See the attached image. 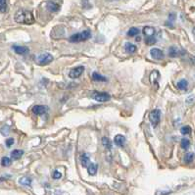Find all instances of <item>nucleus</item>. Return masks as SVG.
Returning a JSON list of instances; mask_svg holds the SVG:
<instances>
[{
  "instance_id": "13",
  "label": "nucleus",
  "mask_w": 195,
  "mask_h": 195,
  "mask_svg": "<svg viewBox=\"0 0 195 195\" xmlns=\"http://www.w3.org/2000/svg\"><path fill=\"white\" fill-rule=\"evenodd\" d=\"M97 170H98V166H97V164H94V163H90L89 166L87 167V172L89 175H91V176L96 175Z\"/></svg>"
},
{
  "instance_id": "29",
  "label": "nucleus",
  "mask_w": 195,
  "mask_h": 195,
  "mask_svg": "<svg viewBox=\"0 0 195 195\" xmlns=\"http://www.w3.org/2000/svg\"><path fill=\"white\" fill-rule=\"evenodd\" d=\"M193 159H194V154L193 153H190V152H189V153H187V154H185V156H184V162H186V163L192 162Z\"/></svg>"
},
{
  "instance_id": "11",
  "label": "nucleus",
  "mask_w": 195,
  "mask_h": 195,
  "mask_svg": "<svg viewBox=\"0 0 195 195\" xmlns=\"http://www.w3.org/2000/svg\"><path fill=\"white\" fill-rule=\"evenodd\" d=\"M142 31H143V34L146 36V38H152V36H154V34H155V29L152 27H149V26L144 27Z\"/></svg>"
},
{
  "instance_id": "4",
  "label": "nucleus",
  "mask_w": 195,
  "mask_h": 195,
  "mask_svg": "<svg viewBox=\"0 0 195 195\" xmlns=\"http://www.w3.org/2000/svg\"><path fill=\"white\" fill-rule=\"evenodd\" d=\"M52 61H53V56L48 52H44V53L40 54L38 58V64L40 66H46L50 64Z\"/></svg>"
},
{
  "instance_id": "30",
  "label": "nucleus",
  "mask_w": 195,
  "mask_h": 195,
  "mask_svg": "<svg viewBox=\"0 0 195 195\" xmlns=\"http://www.w3.org/2000/svg\"><path fill=\"white\" fill-rule=\"evenodd\" d=\"M145 43L147 45H152L156 43V38H154V36H152V38H145Z\"/></svg>"
},
{
  "instance_id": "8",
  "label": "nucleus",
  "mask_w": 195,
  "mask_h": 195,
  "mask_svg": "<svg viewBox=\"0 0 195 195\" xmlns=\"http://www.w3.org/2000/svg\"><path fill=\"white\" fill-rule=\"evenodd\" d=\"M13 49L17 54L20 55H26L30 52L29 47L27 46H20V45H13Z\"/></svg>"
},
{
  "instance_id": "21",
  "label": "nucleus",
  "mask_w": 195,
  "mask_h": 195,
  "mask_svg": "<svg viewBox=\"0 0 195 195\" xmlns=\"http://www.w3.org/2000/svg\"><path fill=\"white\" fill-rule=\"evenodd\" d=\"M102 144L105 148L107 149H111L112 148V143H111V140H110L108 137H103L102 138Z\"/></svg>"
},
{
  "instance_id": "24",
  "label": "nucleus",
  "mask_w": 195,
  "mask_h": 195,
  "mask_svg": "<svg viewBox=\"0 0 195 195\" xmlns=\"http://www.w3.org/2000/svg\"><path fill=\"white\" fill-rule=\"evenodd\" d=\"M190 133H191V128H190V126H188V125H184L181 129V133L183 134V135L189 134Z\"/></svg>"
},
{
  "instance_id": "18",
  "label": "nucleus",
  "mask_w": 195,
  "mask_h": 195,
  "mask_svg": "<svg viewBox=\"0 0 195 195\" xmlns=\"http://www.w3.org/2000/svg\"><path fill=\"white\" fill-rule=\"evenodd\" d=\"M125 50L128 52V53H134L136 51V46L134 44H131L129 42L125 44Z\"/></svg>"
},
{
  "instance_id": "7",
  "label": "nucleus",
  "mask_w": 195,
  "mask_h": 195,
  "mask_svg": "<svg viewBox=\"0 0 195 195\" xmlns=\"http://www.w3.org/2000/svg\"><path fill=\"white\" fill-rule=\"evenodd\" d=\"M150 54H151V57L155 60H162L163 58H164V53H163V51L159 48H152L150 50Z\"/></svg>"
},
{
  "instance_id": "19",
  "label": "nucleus",
  "mask_w": 195,
  "mask_h": 195,
  "mask_svg": "<svg viewBox=\"0 0 195 195\" xmlns=\"http://www.w3.org/2000/svg\"><path fill=\"white\" fill-rule=\"evenodd\" d=\"M92 78H93V81H97V82H106L107 81V78L101 76L100 74L96 73V72H94L92 74Z\"/></svg>"
},
{
  "instance_id": "23",
  "label": "nucleus",
  "mask_w": 195,
  "mask_h": 195,
  "mask_svg": "<svg viewBox=\"0 0 195 195\" xmlns=\"http://www.w3.org/2000/svg\"><path fill=\"white\" fill-rule=\"evenodd\" d=\"M7 11V2L6 0H0V12L5 13Z\"/></svg>"
},
{
  "instance_id": "28",
  "label": "nucleus",
  "mask_w": 195,
  "mask_h": 195,
  "mask_svg": "<svg viewBox=\"0 0 195 195\" xmlns=\"http://www.w3.org/2000/svg\"><path fill=\"white\" fill-rule=\"evenodd\" d=\"M189 145H190V141H189L187 138H183L181 142V146L182 147V149H187Z\"/></svg>"
},
{
  "instance_id": "3",
  "label": "nucleus",
  "mask_w": 195,
  "mask_h": 195,
  "mask_svg": "<svg viewBox=\"0 0 195 195\" xmlns=\"http://www.w3.org/2000/svg\"><path fill=\"white\" fill-rule=\"evenodd\" d=\"M160 120H161V111L159 109H154L153 111L150 112L149 121L153 128H156V126L159 125Z\"/></svg>"
},
{
  "instance_id": "5",
  "label": "nucleus",
  "mask_w": 195,
  "mask_h": 195,
  "mask_svg": "<svg viewBox=\"0 0 195 195\" xmlns=\"http://www.w3.org/2000/svg\"><path fill=\"white\" fill-rule=\"evenodd\" d=\"M92 98L95 99L98 102H107L111 99L110 94L107 92H99V91H94L92 93Z\"/></svg>"
},
{
  "instance_id": "22",
  "label": "nucleus",
  "mask_w": 195,
  "mask_h": 195,
  "mask_svg": "<svg viewBox=\"0 0 195 195\" xmlns=\"http://www.w3.org/2000/svg\"><path fill=\"white\" fill-rule=\"evenodd\" d=\"M11 163H12L11 159L8 157H3L1 159V165L3 167H9L10 165H11Z\"/></svg>"
},
{
  "instance_id": "20",
  "label": "nucleus",
  "mask_w": 195,
  "mask_h": 195,
  "mask_svg": "<svg viewBox=\"0 0 195 195\" xmlns=\"http://www.w3.org/2000/svg\"><path fill=\"white\" fill-rule=\"evenodd\" d=\"M19 182H20L21 184H22V185H25V186H30V184H31V180H30V177H25L20 178Z\"/></svg>"
},
{
  "instance_id": "1",
  "label": "nucleus",
  "mask_w": 195,
  "mask_h": 195,
  "mask_svg": "<svg viewBox=\"0 0 195 195\" xmlns=\"http://www.w3.org/2000/svg\"><path fill=\"white\" fill-rule=\"evenodd\" d=\"M14 19L17 23L19 24H25V25H31L34 23V18L31 12L28 11V10L21 9L19 11L16 12Z\"/></svg>"
},
{
  "instance_id": "31",
  "label": "nucleus",
  "mask_w": 195,
  "mask_h": 195,
  "mask_svg": "<svg viewBox=\"0 0 195 195\" xmlns=\"http://www.w3.org/2000/svg\"><path fill=\"white\" fill-rule=\"evenodd\" d=\"M14 142H15V140L13 138H8V139H6V141H5V143H6L7 147H11L14 144Z\"/></svg>"
},
{
  "instance_id": "6",
  "label": "nucleus",
  "mask_w": 195,
  "mask_h": 195,
  "mask_svg": "<svg viewBox=\"0 0 195 195\" xmlns=\"http://www.w3.org/2000/svg\"><path fill=\"white\" fill-rule=\"evenodd\" d=\"M84 72V67L83 66H80V67H77V68H74V69H72L69 73V77L71 78H73V80H75V78H80L82 73Z\"/></svg>"
},
{
  "instance_id": "15",
  "label": "nucleus",
  "mask_w": 195,
  "mask_h": 195,
  "mask_svg": "<svg viewBox=\"0 0 195 195\" xmlns=\"http://www.w3.org/2000/svg\"><path fill=\"white\" fill-rule=\"evenodd\" d=\"M24 154V151L23 150H19V149H16V150H13L11 152V158L13 160H19L21 157L23 156Z\"/></svg>"
},
{
  "instance_id": "9",
  "label": "nucleus",
  "mask_w": 195,
  "mask_h": 195,
  "mask_svg": "<svg viewBox=\"0 0 195 195\" xmlns=\"http://www.w3.org/2000/svg\"><path fill=\"white\" fill-rule=\"evenodd\" d=\"M46 111H47V108H46V106H43V105H35V106L33 108V113L38 116L43 115Z\"/></svg>"
},
{
  "instance_id": "14",
  "label": "nucleus",
  "mask_w": 195,
  "mask_h": 195,
  "mask_svg": "<svg viewBox=\"0 0 195 195\" xmlns=\"http://www.w3.org/2000/svg\"><path fill=\"white\" fill-rule=\"evenodd\" d=\"M81 163L83 168H87L89 166V164H90V160H89V157L87 154H82L81 156Z\"/></svg>"
},
{
  "instance_id": "12",
  "label": "nucleus",
  "mask_w": 195,
  "mask_h": 195,
  "mask_svg": "<svg viewBox=\"0 0 195 195\" xmlns=\"http://www.w3.org/2000/svg\"><path fill=\"white\" fill-rule=\"evenodd\" d=\"M46 7H47V9H48L50 12H57V11H59V9H60L59 5L56 4L55 2H51V1L47 2Z\"/></svg>"
},
{
  "instance_id": "2",
  "label": "nucleus",
  "mask_w": 195,
  "mask_h": 195,
  "mask_svg": "<svg viewBox=\"0 0 195 195\" xmlns=\"http://www.w3.org/2000/svg\"><path fill=\"white\" fill-rule=\"evenodd\" d=\"M91 38V33L89 30H86L82 31V33H78L76 34H73L72 36H70L69 41L73 42V43H76V42H82V41H86L87 39H89Z\"/></svg>"
},
{
  "instance_id": "16",
  "label": "nucleus",
  "mask_w": 195,
  "mask_h": 195,
  "mask_svg": "<svg viewBox=\"0 0 195 195\" xmlns=\"http://www.w3.org/2000/svg\"><path fill=\"white\" fill-rule=\"evenodd\" d=\"M159 78H160V74L158 71H153L151 73V75H150V82L151 83H157V81L159 80Z\"/></svg>"
},
{
  "instance_id": "25",
  "label": "nucleus",
  "mask_w": 195,
  "mask_h": 195,
  "mask_svg": "<svg viewBox=\"0 0 195 195\" xmlns=\"http://www.w3.org/2000/svg\"><path fill=\"white\" fill-rule=\"evenodd\" d=\"M139 34V30L136 28H130L128 31V35L129 36H135Z\"/></svg>"
},
{
  "instance_id": "17",
  "label": "nucleus",
  "mask_w": 195,
  "mask_h": 195,
  "mask_svg": "<svg viewBox=\"0 0 195 195\" xmlns=\"http://www.w3.org/2000/svg\"><path fill=\"white\" fill-rule=\"evenodd\" d=\"M177 86L178 89H180V90H186L187 86H188V82H187L186 80H181L180 82H177Z\"/></svg>"
},
{
  "instance_id": "26",
  "label": "nucleus",
  "mask_w": 195,
  "mask_h": 195,
  "mask_svg": "<svg viewBox=\"0 0 195 195\" xmlns=\"http://www.w3.org/2000/svg\"><path fill=\"white\" fill-rule=\"evenodd\" d=\"M0 133H1L2 135L7 136L10 133V128L8 125H3L1 129H0Z\"/></svg>"
},
{
  "instance_id": "27",
  "label": "nucleus",
  "mask_w": 195,
  "mask_h": 195,
  "mask_svg": "<svg viewBox=\"0 0 195 195\" xmlns=\"http://www.w3.org/2000/svg\"><path fill=\"white\" fill-rule=\"evenodd\" d=\"M169 55L171 57H176L178 55V50L176 47H171L170 49H169Z\"/></svg>"
},
{
  "instance_id": "10",
  "label": "nucleus",
  "mask_w": 195,
  "mask_h": 195,
  "mask_svg": "<svg viewBox=\"0 0 195 195\" xmlns=\"http://www.w3.org/2000/svg\"><path fill=\"white\" fill-rule=\"evenodd\" d=\"M125 137L124 135L122 134H118V135H116L115 136V138H114V142H115V144L119 146V147H123L125 144Z\"/></svg>"
},
{
  "instance_id": "32",
  "label": "nucleus",
  "mask_w": 195,
  "mask_h": 195,
  "mask_svg": "<svg viewBox=\"0 0 195 195\" xmlns=\"http://www.w3.org/2000/svg\"><path fill=\"white\" fill-rule=\"evenodd\" d=\"M61 177H62V175H61L60 172L55 171L53 173V178H54V180H59V178H61Z\"/></svg>"
}]
</instances>
